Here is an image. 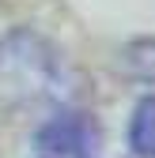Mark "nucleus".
I'll use <instances>...</instances> for the list:
<instances>
[{
    "label": "nucleus",
    "instance_id": "obj_1",
    "mask_svg": "<svg viewBox=\"0 0 155 158\" xmlns=\"http://www.w3.org/2000/svg\"><path fill=\"white\" fill-rule=\"evenodd\" d=\"M83 139H87V128H83V121H80V117L53 121V124L42 132V147L61 151V154H76V151H83Z\"/></svg>",
    "mask_w": 155,
    "mask_h": 158
},
{
    "label": "nucleus",
    "instance_id": "obj_2",
    "mask_svg": "<svg viewBox=\"0 0 155 158\" xmlns=\"http://www.w3.org/2000/svg\"><path fill=\"white\" fill-rule=\"evenodd\" d=\"M155 102L151 98H144V102L136 106V117H132V128H129V139H132V151H136L140 158H151L155 151V135H151V121H155Z\"/></svg>",
    "mask_w": 155,
    "mask_h": 158
}]
</instances>
